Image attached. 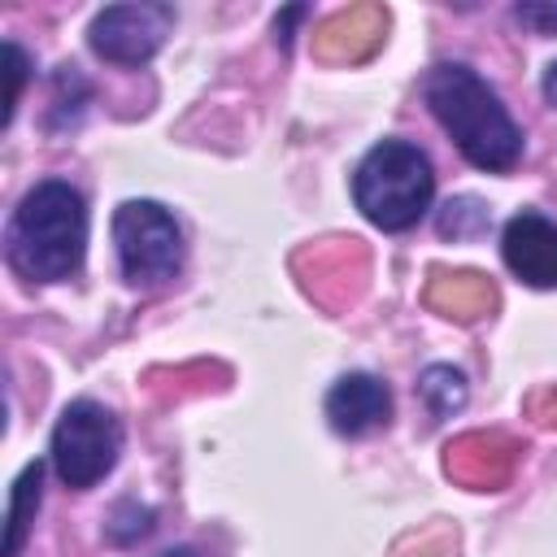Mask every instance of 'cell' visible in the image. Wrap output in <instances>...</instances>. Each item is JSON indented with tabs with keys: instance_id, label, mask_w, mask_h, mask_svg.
Wrapping results in <instances>:
<instances>
[{
	"instance_id": "cell-1",
	"label": "cell",
	"mask_w": 557,
	"mask_h": 557,
	"mask_svg": "<svg viewBox=\"0 0 557 557\" xmlns=\"http://www.w3.org/2000/svg\"><path fill=\"white\" fill-rule=\"evenodd\" d=\"M9 265L30 283H61L78 274L87 252V205L65 178L35 183L4 231Z\"/></svg>"
},
{
	"instance_id": "cell-2",
	"label": "cell",
	"mask_w": 557,
	"mask_h": 557,
	"mask_svg": "<svg viewBox=\"0 0 557 557\" xmlns=\"http://www.w3.org/2000/svg\"><path fill=\"white\" fill-rule=\"evenodd\" d=\"M426 104L453 135L461 157L487 174H505L522 157V131L500 96L470 65H435L426 74Z\"/></svg>"
},
{
	"instance_id": "cell-3",
	"label": "cell",
	"mask_w": 557,
	"mask_h": 557,
	"mask_svg": "<svg viewBox=\"0 0 557 557\" xmlns=\"http://www.w3.org/2000/svg\"><path fill=\"white\" fill-rule=\"evenodd\" d=\"M435 196V170L418 144L383 139L374 144L357 174H352V200L379 231H409L426 218Z\"/></svg>"
},
{
	"instance_id": "cell-4",
	"label": "cell",
	"mask_w": 557,
	"mask_h": 557,
	"mask_svg": "<svg viewBox=\"0 0 557 557\" xmlns=\"http://www.w3.org/2000/svg\"><path fill=\"white\" fill-rule=\"evenodd\" d=\"M113 248L122 278L131 287L157 292L183 270V231L174 213L157 200H126L113 213Z\"/></svg>"
},
{
	"instance_id": "cell-5",
	"label": "cell",
	"mask_w": 557,
	"mask_h": 557,
	"mask_svg": "<svg viewBox=\"0 0 557 557\" xmlns=\"http://www.w3.org/2000/svg\"><path fill=\"white\" fill-rule=\"evenodd\" d=\"M52 470L65 487L100 483L122 453V422L100 400H70L52 426Z\"/></svg>"
},
{
	"instance_id": "cell-6",
	"label": "cell",
	"mask_w": 557,
	"mask_h": 557,
	"mask_svg": "<svg viewBox=\"0 0 557 557\" xmlns=\"http://www.w3.org/2000/svg\"><path fill=\"white\" fill-rule=\"evenodd\" d=\"M174 26L170 4H109L91 17V52L113 65H144L157 57Z\"/></svg>"
},
{
	"instance_id": "cell-7",
	"label": "cell",
	"mask_w": 557,
	"mask_h": 557,
	"mask_svg": "<svg viewBox=\"0 0 557 557\" xmlns=\"http://www.w3.org/2000/svg\"><path fill=\"white\" fill-rule=\"evenodd\" d=\"M500 257L518 283L557 287V222L535 209L513 213L500 235Z\"/></svg>"
},
{
	"instance_id": "cell-8",
	"label": "cell",
	"mask_w": 557,
	"mask_h": 557,
	"mask_svg": "<svg viewBox=\"0 0 557 557\" xmlns=\"http://www.w3.org/2000/svg\"><path fill=\"white\" fill-rule=\"evenodd\" d=\"M326 418L339 435H366L392 418V392L374 374H344L326 392Z\"/></svg>"
},
{
	"instance_id": "cell-9",
	"label": "cell",
	"mask_w": 557,
	"mask_h": 557,
	"mask_svg": "<svg viewBox=\"0 0 557 557\" xmlns=\"http://www.w3.org/2000/svg\"><path fill=\"white\" fill-rule=\"evenodd\" d=\"M39 479H44V466L30 461V466L17 474V483H13V505H9V548H4V557H17V553H22V540H26L30 522H35V509H39Z\"/></svg>"
},
{
	"instance_id": "cell-10",
	"label": "cell",
	"mask_w": 557,
	"mask_h": 557,
	"mask_svg": "<svg viewBox=\"0 0 557 557\" xmlns=\"http://www.w3.org/2000/svg\"><path fill=\"white\" fill-rule=\"evenodd\" d=\"M418 387H422L426 405H431L440 418H448V413H457V409L466 405V374L453 370V366H426L422 379H418Z\"/></svg>"
},
{
	"instance_id": "cell-11",
	"label": "cell",
	"mask_w": 557,
	"mask_h": 557,
	"mask_svg": "<svg viewBox=\"0 0 557 557\" xmlns=\"http://www.w3.org/2000/svg\"><path fill=\"white\" fill-rule=\"evenodd\" d=\"M487 231V209L470 196L461 200H448L444 213H440V235H453V239H466V235H479Z\"/></svg>"
},
{
	"instance_id": "cell-12",
	"label": "cell",
	"mask_w": 557,
	"mask_h": 557,
	"mask_svg": "<svg viewBox=\"0 0 557 557\" xmlns=\"http://www.w3.org/2000/svg\"><path fill=\"white\" fill-rule=\"evenodd\" d=\"M4 57H9V100H4V126L13 122V109H17V96H22V83H26V52L9 39L4 44Z\"/></svg>"
},
{
	"instance_id": "cell-13",
	"label": "cell",
	"mask_w": 557,
	"mask_h": 557,
	"mask_svg": "<svg viewBox=\"0 0 557 557\" xmlns=\"http://www.w3.org/2000/svg\"><path fill=\"white\" fill-rule=\"evenodd\" d=\"M518 22L535 35H557V4H518Z\"/></svg>"
},
{
	"instance_id": "cell-14",
	"label": "cell",
	"mask_w": 557,
	"mask_h": 557,
	"mask_svg": "<svg viewBox=\"0 0 557 557\" xmlns=\"http://www.w3.org/2000/svg\"><path fill=\"white\" fill-rule=\"evenodd\" d=\"M544 100H548V104L557 109V61H553V65L544 70Z\"/></svg>"
},
{
	"instance_id": "cell-15",
	"label": "cell",
	"mask_w": 557,
	"mask_h": 557,
	"mask_svg": "<svg viewBox=\"0 0 557 557\" xmlns=\"http://www.w3.org/2000/svg\"><path fill=\"white\" fill-rule=\"evenodd\" d=\"M157 557H196L191 548H165V553H157Z\"/></svg>"
}]
</instances>
